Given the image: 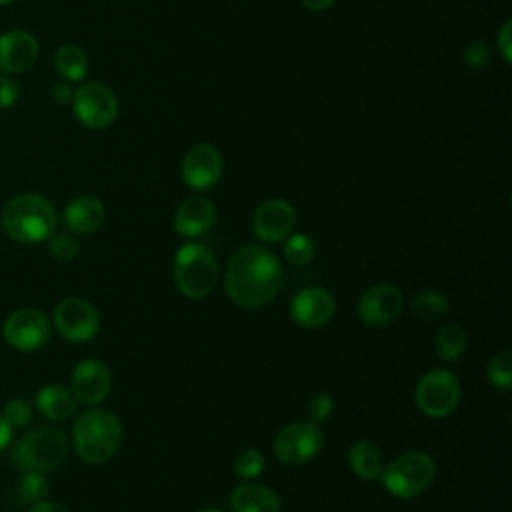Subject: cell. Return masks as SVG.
Returning <instances> with one entry per match:
<instances>
[{"label": "cell", "instance_id": "6da1fadb", "mask_svg": "<svg viewBox=\"0 0 512 512\" xmlns=\"http://www.w3.org/2000/svg\"><path fill=\"white\" fill-rule=\"evenodd\" d=\"M224 284L230 300L240 308H262L284 284V268L274 252L260 244L238 248L226 264Z\"/></svg>", "mask_w": 512, "mask_h": 512}, {"label": "cell", "instance_id": "7a4b0ae2", "mask_svg": "<svg viewBox=\"0 0 512 512\" xmlns=\"http://www.w3.org/2000/svg\"><path fill=\"white\" fill-rule=\"evenodd\" d=\"M122 444V424L110 410L88 408L72 428L74 452L88 464H102L116 456Z\"/></svg>", "mask_w": 512, "mask_h": 512}, {"label": "cell", "instance_id": "3957f363", "mask_svg": "<svg viewBox=\"0 0 512 512\" xmlns=\"http://www.w3.org/2000/svg\"><path fill=\"white\" fill-rule=\"evenodd\" d=\"M4 232L20 244L48 240L56 232V210L40 194H18L8 200L0 216Z\"/></svg>", "mask_w": 512, "mask_h": 512}, {"label": "cell", "instance_id": "277c9868", "mask_svg": "<svg viewBox=\"0 0 512 512\" xmlns=\"http://www.w3.org/2000/svg\"><path fill=\"white\" fill-rule=\"evenodd\" d=\"M218 272L214 252L200 242H186L174 254V284L190 300L206 298L218 282Z\"/></svg>", "mask_w": 512, "mask_h": 512}, {"label": "cell", "instance_id": "5b68a950", "mask_svg": "<svg viewBox=\"0 0 512 512\" xmlns=\"http://www.w3.org/2000/svg\"><path fill=\"white\" fill-rule=\"evenodd\" d=\"M434 478L436 462L424 450H408L396 456L380 474L384 488L400 500H410L424 494L432 486Z\"/></svg>", "mask_w": 512, "mask_h": 512}, {"label": "cell", "instance_id": "8992f818", "mask_svg": "<svg viewBox=\"0 0 512 512\" xmlns=\"http://www.w3.org/2000/svg\"><path fill=\"white\" fill-rule=\"evenodd\" d=\"M68 456V438L56 428H38L24 434L14 450L12 460L24 472H52Z\"/></svg>", "mask_w": 512, "mask_h": 512}, {"label": "cell", "instance_id": "52a82bcc", "mask_svg": "<svg viewBox=\"0 0 512 512\" xmlns=\"http://www.w3.org/2000/svg\"><path fill=\"white\" fill-rule=\"evenodd\" d=\"M462 398V386L454 372L446 368L428 370L416 384L414 400L422 414L430 418L450 416Z\"/></svg>", "mask_w": 512, "mask_h": 512}, {"label": "cell", "instance_id": "ba28073f", "mask_svg": "<svg viewBox=\"0 0 512 512\" xmlns=\"http://www.w3.org/2000/svg\"><path fill=\"white\" fill-rule=\"evenodd\" d=\"M52 334V324L48 316L32 306L14 310L2 326V336L6 344L18 352H34L46 346Z\"/></svg>", "mask_w": 512, "mask_h": 512}, {"label": "cell", "instance_id": "9c48e42d", "mask_svg": "<svg viewBox=\"0 0 512 512\" xmlns=\"http://www.w3.org/2000/svg\"><path fill=\"white\" fill-rule=\"evenodd\" d=\"M52 322L56 332L70 342H86L100 330V314L96 306L78 296L60 300L54 308Z\"/></svg>", "mask_w": 512, "mask_h": 512}, {"label": "cell", "instance_id": "30bf717a", "mask_svg": "<svg viewBox=\"0 0 512 512\" xmlns=\"http://www.w3.org/2000/svg\"><path fill=\"white\" fill-rule=\"evenodd\" d=\"M74 114L90 130L108 128L118 116V100L114 92L100 82H86L74 90Z\"/></svg>", "mask_w": 512, "mask_h": 512}, {"label": "cell", "instance_id": "8fae6325", "mask_svg": "<svg viewBox=\"0 0 512 512\" xmlns=\"http://www.w3.org/2000/svg\"><path fill=\"white\" fill-rule=\"evenodd\" d=\"M322 432L310 420H296L286 424L274 438V454L284 464H304L312 460L322 448Z\"/></svg>", "mask_w": 512, "mask_h": 512}, {"label": "cell", "instance_id": "7c38bea8", "mask_svg": "<svg viewBox=\"0 0 512 512\" xmlns=\"http://www.w3.org/2000/svg\"><path fill=\"white\" fill-rule=\"evenodd\" d=\"M404 310V292L392 282H380L362 292L356 314L368 328H382L394 322Z\"/></svg>", "mask_w": 512, "mask_h": 512}, {"label": "cell", "instance_id": "4fadbf2b", "mask_svg": "<svg viewBox=\"0 0 512 512\" xmlns=\"http://www.w3.org/2000/svg\"><path fill=\"white\" fill-rule=\"evenodd\" d=\"M296 226V210L288 200L270 198L258 204L252 216V232L258 240L274 244L286 240Z\"/></svg>", "mask_w": 512, "mask_h": 512}, {"label": "cell", "instance_id": "5bb4252c", "mask_svg": "<svg viewBox=\"0 0 512 512\" xmlns=\"http://www.w3.org/2000/svg\"><path fill=\"white\" fill-rule=\"evenodd\" d=\"M224 172V160L216 146L200 142L192 146L182 160V180L192 190H208L218 184Z\"/></svg>", "mask_w": 512, "mask_h": 512}, {"label": "cell", "instance_id": "9a60e30c", "mask_svg": "<svg viewBox=\"0 0 512 512\" xmlns=\"http://www.w3.org/2000/svg\"><path fill=\"white\" fill-rule=\"evenodd\" d=\"M112 388L110 368L98 358H86L72 370L70 390L74 398L86 406L100 404Z\"/></svg>", "mask_w": 512, "mask_h": 512}, {"label": "cell", "instance_id": "2e32d148", "mask_svg": "<svg viewBox=\"0 0 512 512\" xmlns=\"http://www.w3.org/2000/svg\"><path fill=\"white\" fill-rule=\"evenodd\" d=\"M336 312V300L330 290L322 286H310L300 292L290 302L292 320L308 330L326 326Z\"/></svg>", "mask_w": 512, "mask_h": 512}, {"label": "cell", "instance_id": "e0dca14e", "mask_svg": "<svg viewBox=\"0 0 512 512\" xmlns=\"http://www.w3.org/2000/svg\"><path fill=\"white\" fill-rule=\"evenodd\" d=\"M38 58V42L26 30H8L0 36V74H18Z\"/></svg>", "mask_w": 512, "mask_h": 512}, {"label": "cell", "instance_id": "ac0fdd59", "mask_svg": "<svg viewBox=\"0 0 512 512\" xmlns=\"http://www.w3.org/2000/svg\"><path fill=\"white\" fill-rule=\"evenodd\" d=\"M216 222V206L206 196H190L182 200L174 212V230L184 238L206 234Z\"/></svg>", "mask_w": 512, "mask_h": 512}, {"label": "cell", "instance_id": "d6986e66", "mask_svg": "<svg viewBox=\"0 0 512 512\" xmlns=\"http://www.w3.org/2000/svg\"><path fill=\"white\" fill-rule=\"evenodd\" d=\"M62 220L68 232L92 234L104 224L106 208L96 196H78L66 204Z\"/></svg>", "mask_w": 512, "mask_h": 512}, {"label": "cell", "instance_id": "ffe728a7", "mask_svg": "<svg viewBox=\"0 0 512 512\" xmlns=\"http://www.w3.org/2000/svg\"><path fill=\"white\" fill-rule=\"evenodd\" d=\"M230 506L234 512H280V498L272 488L248 480L232 490Z\"/></svg>", "mask_w": 512, "mask_h": 512}, {"label": "cell", "instance_id": "44dd1931", "mask_svg": "<svg viewBox=\"0 0 512 512\" xmlns=\"http://www.w3.org/2000/svg\"><path fill=\"white\" fill-rule=\"evenodd\" d=\"M36 408L44 418L52 422H64L76 414L78 400L70 388L62 384H48L36 394Z\"/></svg>", "mask_w": 512, "mask_h": 512}, {"label": "cell", "instance_id": "7402d4cb", "mask_svg": "<svg viewBox=\"0 0 512 512\" xmlns=\"http://www.w3.org/2000/svg\"><path fill=\"white\" fill-rule=\"evenodd\" d=\"M348 466L356 476L376 480L384 470L382 450L372 440H358L348 448Z\"/></svg>", "mask_w": 512, "mask_h": 512}, {"label": "cell", "instance_id": "603a6c76", "mask_svg": "<svg viewBox=\"0 0 512 512\" xmlns=\"http://www.w3.org/2000/svg\"><path fill=\"white\" fill-rule=\"evenodd\" d=\"M54 68L68 82H78L88 72L86 52L76 44H62L54 54Z\"/></svg>", "mask_w": 512, "mask_h": 512}, {"label": "cell", "instance_id": "cb8c5ba5", "mask_svg": "<svg viewBox=\"0 0 512 512\" xmlns=\"http://www.w3.org/2000/svg\"><path fill=\"white\" fill-rule=\"evenodd\" d=\"M436 352L446 362H456L466 346H468V334L458 322H446L436 332Z\"/></svg>", "mask_w": 512, "mask_h": 512}, {"label": "cell", "instance_id": "d4e9b609", "mask_svg": "<svg viewBox=\"0 0 512 512\" xmlns=\"http://www.w3.org/2000/svg\"><path fill=\"white\" fill-rule=\"evenodd\" d=\"M448 298L440 290H422L410 300V310L414 316L434 322L440 320L448 312Z\"/></svg>", "mask_w": 512, "mask_h": 512}, {"label": "cell", "instance_id": "484cf974", "mask_svg": "<svg viewBox=\"0 0 512 512\" xmlns=\"http://www.w3.org/2000/svg\"><path fill=\"white\" fill-rule=\"evenodd\" d=\"M488 382L498 390H508L512 386V352L502 350L490 358L486 368Z\"/></svg>", "mask_w": 512, "mask_h": 512}, {"label": "cell", "instance_id": "4316f807", "mask_svg": "<svg viewBox=\"0 0 512 512\" xmlns=\"http://www.w3.org/2000/svg\"><path fill=\"white\" fill-rule=\"evenodd\" d=\"M314 254L316 246L308 234H290L284 242V256L294 266H304L312 262Z\"/></svg>", "mask_w": 512, "mask_h": 512}, {"label": "cell", "instance_id": "83f0119b", "mask_svg": "<svg viewBox=\"0 0 512 512\" xmlns=\"http://www.w3.org/2000/svg\"><path fill=\"white\" fill-rule=\"evenodd\" d=\"M264 454L256 448H246L242 452H238L236 460H234V472L238 478L242 480H256L262 472H264Z\"/></svg>", "mask_w": 512, "mask_h": 512}, {"label": "cell", "instance_id": "f1b7e54d", "mask_svg": "<svg viewBox=\"0 0 512 512\" xmlns=\"http://www.w3.org/2000/svg\"><path fill=\"white\" fill-rule=\"evenodd\" d=\"M18 494L24 502L36 504L48 494V480L42 472H26L18 482Z\"/></svg>", "mask_w": 512, "mask_h": 512}, {"label": "cell", "instance_id": "f546056e", "mask_svg": "<svg viewBox=\"0 0 512 512\" xmlns=\"http://www.w3.org/2000/svg\"><path fill=\"white\" fill-rule=\"evenodd\" d=\"M48 248H50V254L60 262H70L80 252L78 240L68 232H54L48 238Z\"/></svg>", "mask_w": 512, "mask_h": 512}, {"label": "cell", "instance_id": "4dcf8cb0", "mask_svg": "<svg viewBox=\"0 0 512 512\" xmlns=\"http://www.w3.org/2000/svg\"><path fill=\"white\" fill-rule=\"evenodd\" d=\"M2 418L8 422V426L14 430V428H24L32 422V406L22 400V398H12L4 404L2 408Z\"/></svg>", "mask_w": 512, "mask_h": 512}, {"label": "cell", "instance_id": "1f68e13d", "mask_svg": "<svg viewBox=\"0 0 512 512\" xmlns=\"http://www.w3.org/2000/svg\"><path fill=\"white\" fill-rule=\"evenodd\" d=\"M306 410H308V416H310V422L318 424V422H324L332 416L334 412V400L330 394L326 392H314L308 402H306Z\"/></svg>", "mask_w": 512, "mask_h": 512}, {"label": "cell", "instance_id": "d6a6232c", "mask_svg": "<svg viewBox=\"0 0 512 512\" xmlns=\"http://www.w3.org/2000/svg\"><path fill=\"white\" fill-rule=\"evenodd\" d=\"M492 60V50L488 44L484 42H470L464 50V62L470 66V68H486Z\"/></svg>", "mask_w": 512, "mask_h": 512}, {"label": "cell", "instance_id": "836d02e7", "mask_svg": "<svg viewBox=\"0 0 512 512\" xmlns=\"http://www.w3.org/2000/svg\"><path fill=\"white\" fill-rule=\"evenodd\" d=\"M20 98V86L10 74H0V108H10Z\"/></svg>", "mask_w": 512, "mask_h": 512}, {"label": "cell", "instance_id": "e575fe53", "mask_svg": "<svg viewBox=\"0 0 512 512\" xmlns=\"http://www.w3.org/2000/svg\"><path fill=\"white\" fill-rule=\"evenodd\" d=\"M512 20H506L504 24H502V28H500V32H498V36H496V48H498V52L502 54V60L504 62H510L512 60Z\"/></svg>", "mask_w": 512, "mask_h": 512}, {"label": "cell", "instance_id": "d590c367", "mask_svg": "<svg viewBox=\"0 0 512 512\" xmlns=\"http://www.w3.org/2000/svg\"><path fill=\"white\" fill-rule=\"evenodd\" d=\"M52 98L60 104H68L74 98V90L68 80H58L52 84Z\"/></svg>", "mask_w": 512, "mask_h": 512}, {"label": "cell", "instance_id": "8d00e7d4", "mask_svg": "<svg viewBox=\"0 0 512 512\" xmlns=\"http://www.w3.org/2000/svg\"><path fill=\"white\" fill-rule=\"evenodd\" d=\"M28 512H72L68 506L60 504V502H52V500H40L36 504H30Z\"/></svg>", "mask_w": 512, "mask_h": 512}, {"label": "cell", "instance_id": "74e56055", "mask_svg": "<svg viewBox=\"0 0 512 512\" xmlns=\"http://www.w3.org/2000/svg\"><path fill=\"white\" fill-rule=\"evenodd\" d=\"M308 10L312 12H322V10H328L336 0H300Z\"/></svg>", "mask_w": 512, "mask_h": 512}, {"label": "cell", "instance_id": "f35d334b", "mask_svg": "<svg viewBox=\"0 0 512 512\" xmlns=\"http://www.w3.org/2000/svg\"><path fill=\"white\" fill-rule=\"evenodd\" d=\"M10 438H12V428L8 426V422H6V420L2 418V414H0V452L8 446Z\"/></svg>", "mask_w": 512, "mask_h": 512}, {"label": "cell", "instance_id": "ab89813d", "mask_svg": "<svg viewBox=\"0 0 512 512\" xmlns=\"http://www.w3.org/2000/svg\"><path fill=\"white\" fill-rule=\"evenodd\" d=\"M198 512H222V510H218V508H202Z\"/></svg>", "mask_w": 512, "mask_h": 512}, {"label": "cell", "instance_id": "60d3db41", "mask_svg": "<svg viewBox=\"0 0 512 512\" xmlns=\"http://www.w3.org/2000/svg\"><path fill=\"white\" fill-rule=\"evenodd\" d=\"M12 2H16V0H0V6H4V4H12Z\"/></svg>", "mask_w": 512, "mask_h": 512}]
</instances>
